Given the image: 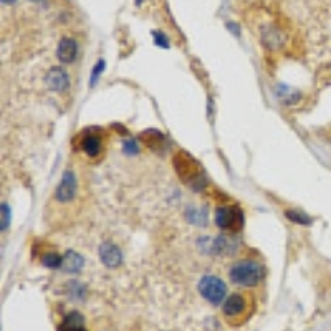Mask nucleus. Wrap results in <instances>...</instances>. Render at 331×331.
Here are the masks:
<instances>
[{"mask_svg": "<svg viewBox=\"0 0 331 331\" xmlns=\"http://www.w3.org/2000/svg\"><path fill=\"white\" fill-rule=\"evenodd\" d=\"M257 311V298L252 292H235L222 303V318L232 328H240Z\"/></svg>", "mask_w": 331, "mask_h": 331, "instance_id": "obj_1", "label": "nucleus"}, {"mask_svg": "<svg viewBox=\"0 0 331 331\" xmlns=\"http://www.w3.org/2000/svg\"><path fill=\"white\" fill-rule=\"evenodd\" d=\"M58 331H88V329L85 326V318L81 313L71 311L61 319Z\"/></svg>", "mask_w": 331, "mask_h": 331, "instance_id": "obj_11", "label": "nucleus"}, {"mask_svg": "<svg viewBox=\"0 0 331 331\" xmlns=\"http://www.w3.org/2000/svg\"><path fill=\"white\" fill-rule=\"evenodd\" d=\"M243 224H245V215L237 204H227V205L217 207L215 225L219 227L220 230L237 233L243 229Z\"/></svg>", "mask_w": 331, "mask_h": 331, "instance_id": "obj_5", "label": "nucleus"}, {"mask_svg": "<svg viewBox=\"0 0 331 331\" xmlns=\"http://www.w3.org/2000/svg\"><path fill=\"white\" fill-rule=\"evenodd\" d=\"M227 27H229L230 30H233V32H235V35H238V33H240V30H238V27H237L235 24H227Z\"/></svg>", "mask_w": 331, "mask_h": 331, "instance_id": "obj_19", "label": "nucleus"}, {"mask_svg": "<svg viewBox=\"0 0 331 331\" xmlns=\"http://www.w3.org/2000/svg\"><path fill=\"white\" fill-rule=\"evenodd\" d=\"M32 2H43V0H32Z\"/></svg>", "mask_w": 331, "mask_h": 331, "instance_id": "obj_21", "label": "nucleus"}, {"mask_svg": "<svg viewBox=\"0 0 331 331\" xmlns=\"http://www.w3.org/2000/svg\"><path fill=\"white\" fill-rule=\"evenodd\" d=\"M76 53H78V45L75 40L70 37H63L60 40L58 48H56V56H58L61 63H71L76 58Z\"/></svg>", "mask_w": 331, "mask_h": 331, "instance_id": "obj_10", "label": "nucleus"}, {"mask_svg": "<svg viewBox=\"0 0 331 331\" xmlns=\"http://www.w3.org/2000/svg\"><path fill=\"white\" fill-rule=\"evenodd\" d=\"M265 277H267L265 265L260 260H254V259L238 260L229 270L230 282L242 288H254L264 282Z\"/></svg>", "mask_w": 331, "mask_h": 331, "instance_id": "obj_3", "label": "nucleus"}, {"mask_svg": "<svg viewBox=\"0 0 331 331\" xmlns=\"http://www.w3.org/2000/svg\"><path fill=\"white\" fill-rule=\"evenodd\" d=\"M141 2H142V0H136V4H138V5H139Z\"/></svg>", "mask_w": 331, "mask_h": 331, "instance_id": "obj_22", "label": "nucleus"}, {"mask_svg": "<svg viewBox=\"0 0 331 331\" xmlns=\"http://www.w3.org/2000/svg\"><path fill=\"white\" fill-rule=\"evenodd\" d=\"M78 179L71 169H68L61 176L60 184L56 186L53 201L58 205H70L76 201L78 197Z\"/></svg>", "mask_w": 331, "mask_h": 331, "instance_id": "obj_6", "label": "nucleus"}, {"mask_svg": "<svg viewBox=\"0 0 331 331\" xmlns=\"http://www.w3.org/2000/svg\"><path fill=\"white\" fill-rule=\"evenodd\" d=\"M285 215L287 219H290L295 224H300V225H310L311 224V219L305 214H300V212H295V210H285Z\"/></svg>", "mask_w": 331, "mask_h": 331, "instance_id": "obj_14", "label": "nucleus"}, {"mask_svg": "<svg viewBox=\"0 0 331 331\" xmlns=\"http://www.w3.org/2000/svg\"><path fill=\"white\" fill-rule=\"evenodd\" d=\"M83 267H85V259L78 252H75V250H68L63 255V265H61V268L66 273H78Z\"/></svg>", "mask_w": 331, "mask_h": 331, "instance_id": "obj_12", "label": "nucleus"}, {"mask_svg": "<svg viewBox=\"0 0 331 331\" xmlns=\"http://www.w3.org/2000/svg\"><path fill=\"white\" fill-rule=\"evenodd\" d=\"M40 262L47 268H60L63 265V257L56 254L55 250H48V252L40 255Z\"/></svg>", "mask_w": 331, "mask_h": 331, "instance_id": "obj_13", "label": "nucleus"}, {"mask_svg": "<svg viewBox=\"0 0 331 331\" xmlns=\"http://www.w3.org/2000/svg\"><path fill=\"white\" fill-rule=\"evenodd\" d=\"M98 255L101 262L105 264L108 268H116L121 265L123 262V254L115 243L111 242H103L98 249Z\"/></svg>", "mask_w": 331, "mask_h": 331, "instance_id": "obj_8", "label": "nucleus"}, {"mask_svg": "<svg viewBox=\"0 0 331 331\" xmlns=\"http://www.w3.org/2000/svg\"><path fill=\"white\" fill-rule=\"evenodd\" d=\"M103 68H105V61L100 60L98 63L95 65V68H93V75H91V85H95L96 78H98V75L103 71Z\"/></svg>", "mask_w": 331, "mask_h": 331, "instance_id": "obj_18", "label": "nucleus"}, {"mask_svg": "<svg viewBox=\"0 0 331 331\" xmlns=\"http://www.w3.org/2000/svg\"><path fill=\"white\" fill-rule=\"evenodd\" d=\"M176 174L179 176L181 181L184 182L186 186H189L194 191H201L205 187V174L196 159H194L191 154H187L186 151H179L173 159Z\"/></svg>", "mask_w": 331, "mask_h": 331, "instance_id": "obj_4", "label": "nucleus"}, {"mask_svg": "<svg viewBox=\"0 0 331 331\" xmlns=\"http://www.w3.org/2000/svg\"><path fill=\"white\" fill-rule=\"evenodd\" d=\"M199 292L210 305H220L227 298V285L219 277L205 275L199 282Z\"/></svg>", "mask_w": 331, "mask_h": 331, "instance_id": "obj_7", "label": "nucleus"}, {"mask_svg": "<svg viewBox=\"0 0 331 331\" xmlns=\"http://www.w3.org/2000/svg\"><path fill=\"white\" fill-rule=\"evenodd\" d=\"M9 217H10L9 205H7V204H2V230H7V227H9Z\"/></svg>", "mask_w": 331, "mask_h": 331, "instance_id": "obj_17", "label": "nucleus"}, {"mask_svg": "<svg viewBox=\"0 0 331 331\" xmlns=\"http://www.w3.org/2000/svg\"><path fill=\"white\" fill-rule=\"evenodd\" d=\"M2 2H4V4H14L15 0H2Z\"/></svg>", "mask_w": 331, "mask_h": 331, "instance_id": "obj_20", "label": "nucleus"}, {"mask_svg": "<svg viewBox=\"0 0 331 331\" xmlns=\"http://www.w3.org/2000/svg\"><path fill=\"white\" fill-rule=\"evenodd\" d=\"M124 152H128V154H136V152H138V144H136L134 139H126V141H124Z\"/></svg>", "mask_w": 331, "mask_h": 331, "instance_id": "obj_16", "label": "nucleus"}, {"mask_svg": "<svg viewBox=\"0 0 331 331\" xmlns=\"http://www.w3.org/2000/svg\"><path fill=\"white\" fill-rule=\"evenodd\" d=\"M152 38H154V42H156V45L157 47H161V48H169V42H168V38H166V35H162V32H152Z\"/></svg>", "mask_w": 331, "mask_h": 331, "instance_id": "obj_15", "label": "nucleus"}, {"mask_svg": "<svg viewBox=\"0 0 331 331\" xmlns=\"http://www.w3.org/2000/svg\"><path fill=\"white\" fill-rule=\"evenodd\" d=\"M45 83L51 91H65L70 85V78H68L66 71L60 66H53L50 68L47 73V78H45Z\"/></svg>", "mask_w": 331, "mask_h": 331, "instance_id": "obj_9", "label": "nucleus"}, {"mask_svg": "<svg viewBox=\"0 0 331 331\" xmlns=\"http://www.w3.org/2000/svg\"><path fill=\"white\" fill-rule=\"evenodd\" d=\"M71 146L78 154L87 157V161L96 162L105 156L108 146V133L100 126L85 128L73 138Z\"/></svg>", "mask_w": 331, "mask_h": 331, "instance_id": "obj_2", "label": "nucleus"}]
</instances>
